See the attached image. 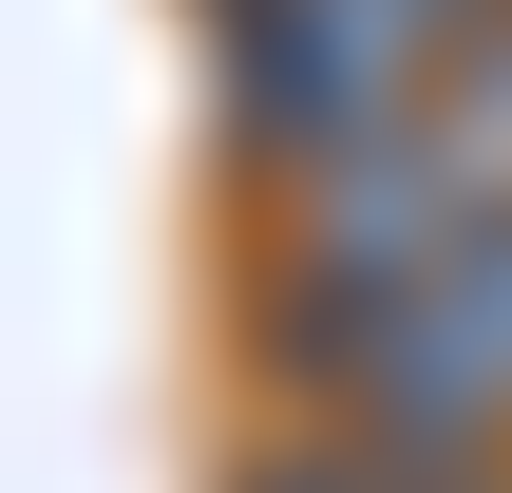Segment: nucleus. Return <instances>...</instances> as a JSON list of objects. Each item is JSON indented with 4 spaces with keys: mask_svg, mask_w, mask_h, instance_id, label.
I'll return each instance as SVG.
<instances>
[{
    "mask_svg": "<svg viewBox=\"0 0 512 493\" xmlns=\"http://www.w3.org/2000/svg\"><path fill=\"white\" fill-rule=\"evenodd\" d=\"M494 228H512V19L437 57V95H418L399 133H361L342 171H304V190H285L266 342H285V323H342V304H380V285H418V266L494 247Z\"/></svg>",
    "mask_w": 512,
    "mask_h": 493,
    "instance_id": "obj_1",
    "label": "nucleus"
},
{
    "mask_svg": "<svg viewBox=\"0 0 512 493\" xmlns=\"http://www.w3.org/2000/svg\"><path fill=\"white\" fill-rule=\"evenodd\" d=\"M266 380L304 418H361V437L437 456V475H494L512 456V228L418 266V285H380V304H342V323H285Z\"/></svg>",
    "mask_w": 512,
    "mask_h": 493,
    "instance_id": "obj_2",
    "label": "nucleus"
},
{
    "mask_svg": "<svg viewBox=\"0 0 512 493\" xmlns=\"http://www.w3.org/2000/svg\"><path fill=\"white\" fill-rule=\"evenodd\" d=\"M209 38H228V133H247L285 190L342 171L361 133H399V114L437 95V57H456L437 0H209Z\"/></svg>",
    "mask_w": 512,
    "mask_h": 493,
    "instance_id": "obj_3",
    "label": "nucleus"
},
{
    "mask_svg": "<svg viewBox=\"0 0 512 493\" xmlns=\"http://www.w3.org/2000/svg\"><path fill=\"white\" fill-rule=\"evenodd\" d=\"M247 493H456V475L399 456V437H361V418H304L285 456H247Z\"/></svg>",
    "mask_w": 512,
    "mask_h": 493,
    "instance_id": "obj_4",
    "label": "nucleus"
},
{
    "mask_svg": "<svg viewBox=\"0 0 512 493\" xmlns=\"http://www.w3.org/2000/svg\"><path fill=\"white\" fill-rule=\"evenodd\" d=\"M437 19H456V38H494V19H512V0H437Z\"/></svg>",
    "mask_w": 512,
    "mask_h": 493,
    "instance_id": "obj_5",
    "label": "nucleus"
},
{
    "mask_svg": "<svg viewBox=\"0 0 512 493\" xmlns=\"http://www.w3.org/2000/svg\"><path fill=\"white\" fill-rule=\"evenodd\" d=\"M456 493H494V475H456Z\"/></svg>",
    "mask_w": 512,
    "mask_h": 493,
    "instance_id": "obj_6",
    "label": "nucleus"
}]
</instances>
